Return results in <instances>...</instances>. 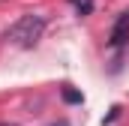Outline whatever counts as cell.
Here are the masks:
<instances>
[{"label": "cell", "mask_w": 129, "mask_h": 126, "mask_svg": "<svg viewBox=\"0 0 129 126\" xmlns=\"http://www.w3.org/2000/svg\"><path fill=\"white\" fill-rule=\"evenodd\" d=\"M126 33H129V12L120 15V21L114 24V30H111V45H120V42L126 39Z\"/></svg>", "instance_id": "cell-2"}, {"label": "cell", "mask_w": 129, "mask_h": 126, "mask_svg": "<svg viewBox=\"0 0 129 126\" xmlns=\"http://www.w3.org/2000/svg\"><path fill=\"white\" fill-rule=\"evenodd\" d=\"M45 30V18L42 15H21L9 30H6V39L18 48H33L39 42V36Z\"/></svg>", "instance_id": "cell-1"}, {"label": "cell", "mask_w": 129, "mask_h": 126, "mask_svg": "<svg viewBox=\"0 0 129 126\" xmlns=\"http://www.w3.org/2000/svg\"><path fill=\"white\" fill-rule=\"evenodd\" d=\"M60 126H66V123H60Z\"/></svg>", "instance_id": "cell-5"}, {"label": "cell", "mask_w": 129, "mask_h": 126, "mask_svg": "<svg viewBox=\"0 0 129 126\" xmlns=\"http://www.w3.org/2000/svg\"><path fill=\"white\" fill-rule=\"evenodd\" d=\"M63 99H66V102H81V93H75V90H63Z\"/></svg>", "instance_id": "cell-4"}, {"label": "cell", "mask_w": 129, "mask_h": 126, "mask_svg": "<svg viewBox=\"0 0 129 126\" xmlns=\"http://www.w3.org/2000/svg\"><path fill=\"white\" fill-rule=\"evenodd\" d=\"M72 3H75L81 12H90V9H93V0H72Z\"/></svg>", "instance_id": "cell-3"}]
</instances>
